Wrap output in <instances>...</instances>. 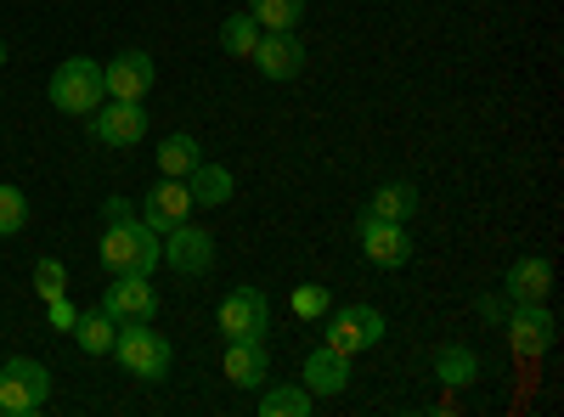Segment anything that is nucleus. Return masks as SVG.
Wrapping results in <instances>:
<instances>
[{"label": "nucleus", "instance_id": "6ab92c4d", "mask_svg": "<svg viewBox=\"0 0 564 417\" xmlns=\"http://www.w3.org/2000/svg\"><path fill=\"white\" fill-rule=\"evenodd\" d=\"M435 378H441L446 389H468V384H480V378H486V366H480V355L468 350V344H441V355H435Z\"/></svg>", "mask_w": 564, "mask_h": 417}, {"label": "nucleus", "instance_id": "9d476101", "mask_svg": "<svg viewBox=\"0 0 564 417\" xmlns=\"http://www.w3.org/2000/svg\"><path fill=\"white\" fill-rule=\"evenodd\" d=\"M356 238H361V254H367L372 265H384V271H395V265L412 260V238H406L401 220H372V215H361V220H356Z\"/></svg>", "mask_w": 564, "mask_h": 417}, {"label": "nucleus", "instance_id": "4468645a", "mask_svg": "<svg viewBox=\"0 0 564 417\" xmlns=\"http://www.w3.org/2000/svg\"><path fill=\"white\" fill-rule=\"evenodd\" d=\"M186 215H193V193H186V180H181V175H164L159 187L141 198V226H153L159 238H164L170 226H181Z\"/></svg>", "mask_w": 564, "mask_h": 417}, {"label": "nucleus", "instance_id": "aec40b11", "mask_svg": "<svg viewBox=\"0 0 564 417\" xmlns=\"http://www.w3.org/2000/svg\"><path fill=\"white\" fill-rule=\"evenodd\" d=\"M417 204H423V198H417L412 180H390V187H379V193L367 198L361 215H372V220H401V226H406V220L417 215Z\"/></svg>", "mask_w": 564, "mask_h": 417}, {"label": "nucleus", "instance_id": "f8f14e48", "mask_svg": "<svg viewBox=\"0 0 564 417\" xmlns=\"http://www.w3.org/2000/svg\"><path fill=\"white\" fill-rule=\"evenodd\" d=\"M164 238H170V243H164V265H170V271L204 276V271L215 265V238H209L204 226H186V220H181V226L164 231Z\"/></svg>", "mask_w": 564, "mask_h": 417}, {"label": "nucleus", "instance_id": "2f4dec72", "mask_svg": "<svg viewBox=\"0 0 564 417\" xmlns=\"http://www.w3.org/2000/svg\"><path fill=\"white\" fill-rule=\"evenodd\" d=\"M0 63H7V40H0Z\"/></svg>", "mask_w": 564, "mask_h": 417}, {"label": "nucleus", "instance_id": "ddd939ff", "mask_svg": "<svg viewBox=\"0 0 564 417\" xmlns=\"http://www.w3.org/2000/svg\"><path fill=\"white\" fill-rule=\"evenodd\" d=\"M153 79H159V63L148 52H119L113 63H102V85L119 102H141L153 90Z\"/></svg>", "mask_w": 564, "mask_h": 417}, {"label": "nucleus", "instance_id": "5701e85b", "mask_svg": "<svg viewBox=\"0 0 564 417\" xmlns=\"http://www.w3.org/2000/svg\"><path fill=\"white\" fill-rule=\"evenodd\" d=\"M311 400H316V395H311L305 384H271V389L260 395V411H265V417H305Z\"/></svg>", "mask_w": 564, "mask_h": 417}, {"label": "nucleus", "instance_id": "a878e982", "mask_svg": "<svg viewBox=\"0 0 564 417\" xmlns=\"http://www.w3.org/2000/svg\"><path fill=\"white\" fill-rule=\"evenodd\" d=\"M289 305H294V316H300V321H316V316H327V310H334V294H327L322 283H300Z\"/></svg>", "mask_w": 564, "mask_h": 417}, {"label": "nucleus", "instance_id": "c756f323", "mask_svg": "<svg viewBox=\"0 0 564 417\" xmlns=\"http://www.w3.org/2000/svg\"><path fill=\"white\" fill-rule=\"evenodd\" d=\"M475 316H480V321H502V316H508V305H502L497 294H480V299H475Z\"/></svg>", "mask_w": 564, "mask_h": 417}, {"label": "nucleus", "instance_id": "20e7f679", "mask_svg": "<svg viewBox=\"0 0 564 417\" xmlns=\"http://www.w3.org/2000/svg\"><path fill=\"white\" fill-rule=\"evenodd\" d=\"M45 395H52V373H45L40 361L12 355L7 366H0V411L7 417H34L45 406Z\"/></svg>", "mask_w": 564, "mask_h": 417}, {"label": "nucleus", "instance_id": "39448f33", "mask_svg": "<svg viewBox=\"0 0 564 417\" xmlns=\"http://www.w3.org/2000/svg\"><path fill=\"white\" fill-rule=\"evenodd\" d=\"M390 328H384V310L379 305H350V310H327V333L322 344L327 350H339V355H361L372 350Z\"/></svg>", "mask_w": 564, "mask_h": 417}, {"label": "nucleus", "instance_id": "f257e3e1", "mask_svg": "<svg viewBox=\"0 0 564 417\" xmlns=\"http://www.w3.org/2000/svg\"><path fill=\"white\" fill-rule=\"evenodd\" d=\"M102 265L113 276L135 271V276H153L164 265V243H159V231L153 226H141V220H113L102 231Z\"/></svg>", "mask_w": 564, "mask_h": 417}, {"label": "nucleus", "instance_id": "a211bd4d", "mask_svg": "<svg viewBox=\"0 0 564 417\" xmlns=\"http://www.w3.org/2000/svg\"><path fill=\"white\" fill-rule=\"evenodd\" d=\"M231 169L226 164H209V158H198L193 169H186V193H193V209H220L226 198H231Z\"/></svg>", "mask_w": 564, "mask_h": 417}, {"label": "nucleus", "instance_id": "bb28decb", "mask_svg": "<svg viewBox=\"0 0 564 417\" xmlns=\"http://www.w3.org/2000/svg\"><path fill=\"white\" fill-rule=\"evenodd\" d=\"M29 226V198L18 187H0V238H18Z\"/></svg>", "mask_w": 564, "mask_h": 417}, {"label": "nucleus", "instance_id": "cd10ccee", "mask_svg": "<svg viewBox=\"0 0 564 417\" xmlns=\"http://www.w3.org/2000/svg\"><path fill=\"white\" fill-rule=\"evenodd\" d=\"M34 294H40V299L68 294V271H63V260H40V265H34Z\"/></svg>", "mask_w": 564, "mask_h": 417}, {"label": "nucleus", "instance_id": "7ed1b4c3", "mask_svg": "<svg viewBox=\"0 0 564 417\" xmlns=\"http://www.w3.org/2000/svg\"><path fill=\"white\" fill-rule=\"evenodd\" d=\"M113 355L124 361V373H135L141 384H164L170 378V339L153 333V321H119L113 333Z\"/></svg>", "mask_w": 564, "mask_h": 417}, {"label": "nucleus", "instance_id": "c85d7f7f", "mask_svg": "<svg viewBox=\"0 0 564 417\" xmlns=\"http://www.w3.org/2000/svg\"><path fill=\"white\" fill-rule=\"evenodd\" d=\"M45 310H52V328H63V333H68L74 321H79V310L68 305V294H57V299H45Z\"/></svg>", "mask_w": 564, "mask_h": 417}, {"label": "nucleus", "instance_id": "4be33fe9", "mask_svg": "<svg viewBox=\"0 0 564 417\" xmlns=\"http://www.w3.org/2000/svg\"><path fill=\"white\" fill-rule=\"evenodd\" d=\"M198 158H204V147H198L186 130H181V135H164V142H159V175H181V180H186V169H193Z\"/></svg>", "mask_w": 564, "mask_h": 417}, {"label": "nucleus", "instance_id": "f03ea898", "mask_svg": "<svg viewBox=\"0 0 564 417\" xmlns=\"http://www.w3.org/2000/svg\"><path fill=\"white\" fill-rule=\"evenodd\" d=\"M45 97H52L57 113H74V119H90L102 102H108V85H102V63L90 57H68L57 63L52 85H45Z\"/></svg>", "mask_w": 564, "mask_h": 417}, {"label": "nucleus", "instance_id": "0eeeda50", "mask_svg": "<svg viewBox=\"0 0 564 417\" xmlns=\"http://www.w3.org/2000/svg\"><path fill=\"white\" fill-rule=\"evenodd\" d=\"M215 321H220V333H226V339H265V328H271V305H265L260 288H231V294L220 299Z\"/></svg>", "mask_w": 564, "mask_h": 417}, {"label": "nucleus", "instance_id": "393cba45", "mask_svg": "<svg viewBox=\"0 0 564 417\" xmlns=\"http://www.w3.org/2000/svg\"><path fill=\"white\" fill-rule=\"evenodd\" d=\"M249 18H254L260 29H300L305 0H249Z\"/></svg>", "mask_w": 564, "mask_h": 417}, {"label": "nucleus", "instance_id": "dca6fc26", "mask_svg": "<svg viewBox=\"0 0 564 417\" xmlns=\"http://www.w3.org/2000/svg\"><path fill=\"white\" fill-rule=\"evenodd\" d=\"M300 378H305L311 395H345V389H350V355H339V350L322 344V350L305 355V373H300Z\"/></svg>", "mask_w": 564, "mask_h": 417}, {"label": "nucleus", "instance_id": "2eb2a0df", "mask_svg": "<svg viewBox=\"0 0 564 417\" xmlns=\"http://www.w3.org/2000/svg\"><path fill=\"white\" fill-rule=\"evenodd\" d=\"M226 378L238 384V389H260L271 378L265 339H226Z\"/></svg>", "mask_w": 564, "mask_h": 417}, {"label": "nucleus", "instance_id": "b1692460", "mask_svg": "<svg viewBox=\"0 0 564 417\" xmlns=\"http://www.w3.org/2000/svg\"><path fill=\"white\" fill-rule=\"evenodd\" d=\"M254 45H260V23L249 12H231L220 23V52L226 57H254Z\"/></svg>", "mask_w": 564, "mask_h": 417}, {"label": "nucleus", "instance_id": "473e14b6", "mask_svg": "<svg viewBox=\"0 0 564 417\" xmlns=\"http://www.w3.org/2000/svg\"><path fill=\"white\" fill-rule=\"evenodd\" d=\"M0 417H7V411H0Z\"/></svg>", "mask_w": 564, "mask_h": 417}, {"label": "nucleus", "instance_id": "9b49d317", "mask_svg": "<svg viewBox=\"0 0 564 417\" xmlns=\"http://www.w3.org/2000/svg\"><path fill=\"white\" fill-rule=\"evenodd\" d=\"M249 63H260L265 79H300L305 74V40L294 29H265Z\"/></svg>", "mask_w": 564, "mask_h": 417}, {"label": "nucleus", "instance_id": "1a4fd4ad", "mask_svg": "<svg viewBox=\"0 0 564 417\" xmlns=\"http://www.w3.org/2000/svg\"><path fill=\"white\" fill-rule=\"evenodd\" d=\"M97 310H108L113 321H153L159 316V288L148 283V276L124 271V276H113V283L102 288V305Z\"/></svg>", "mask_w": 564, "mask_h": 417}, {"label": "nucleus", "instance_id": "423d86ee", "mask_svg": "<svg viewBox=\"0 0 564 417\" xmlns=\"http://www.w3.org/2000/svg\"><path fill=\"white\" fill-rule=\"evenodd\" d=\"M508 344H513V355H525V361H536V355H547L553 350V339H558V321H553V310H547V299H531V305H508Z\"/></svg>", "mask_w": 564, "mask_h": 417}, {"label": "nucleus", "instance_id": "7c9ffc66", "mask_svg": "<svg viewBox=\"0 0 564 417\" xmlns=\"http://www.w3.org/2000/svg\"><path fill=\"white\" fill-rule=\"evenodd\" d=\"M102 215H108V226H113V220H135L130 198H108V204H102Z\"/></svg>", "mask_w": 564, "mask_h": 417}, {"label": "nucleus", "instance_id": "6e6552de", "mask_svg": "<svg viewBox=\"0 0 564 417\" xmlns=\"http://www.w3.org/2000/svg\"><path fill=\"white\" fill-rule=\"evenodd\" d=\"M90 135H97L102 147H135L141 135H148V108L141 102H119V97H108L97 113H90Z\"/></svg>", "mask_w": 564, "mask_h": 417}, {"label": "nucleus", "instance_id": "412c9836", "mask_svg": "<svg viewBox=\"0 0 564 417\" xmlns=\"http://www.w3.org/2000/svg\"><path fill=\"white\" fill-rule=\"evenodd\" d=\"M68 333L79 339V350H85V355H113V333H119V321H113L108 310H85Z\"/></svg>", "mask_w": 564, "mask_h": 417}, {"label": "nucleus", "instance_id": "f3484780", "mask_svg": "<svg viewBox=\"0 0 564 417\" xmlns=\"http://www.w3.org/2000/svg\"><path fill=\"white\" fill-rule=\"evenodd\" d=\"M502 288H508V305H531V299H547V294H553V265H547L542 254H531V260H513Z\"/></svg>", "mask_w": 564, "mask_h": 417}]
</instances>
